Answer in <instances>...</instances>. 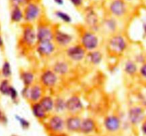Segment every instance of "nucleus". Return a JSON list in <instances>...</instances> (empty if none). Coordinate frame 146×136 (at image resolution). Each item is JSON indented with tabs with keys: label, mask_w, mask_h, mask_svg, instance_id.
<instances>
[{
	"label": "nucleus",
	"mask_w": 146,
	"mask_h": 136,
	"mask_svg": "<svg viewBox=\"0 0 146 136\" xmlns=\"http://www.w3.org/2000/svg\"><path fill=\"white\" fill-rule=\"evenodd\" d=\"M34 50L39 58L42 59H50L56 54L59 49L54 41H49L37 42Z\"/></svg>",
	"instance_id": "nucleus-12"
},
{
	"label": "nucleus",
	"mask_w": 146,
	"mask_h": 136,
	"mask_svg": "<svg viewBox=\"0 0 146 136\" xmlns=\"http://www.w3.org/2000/svg\"><path fill=\"white\" fill-rule=\"evenodd\" d=\"M54 96L47 94H46L39 101L40 104L48 113H51L54 111Z\"/></svg>",
	"instance_id": "nucleus-25"
},
{
	"label": "nucleus",
	"mask_w": 146,
	"mask_h": 136,
	"mask_svg": "<svg viewBox=\"0 0 146 136\" xmlns=\"http://www.w3.org/2000/svg\"><path fill=\"white\" fill-rule=\"evenodd\" d=\"M54 112L61 114L66 112V98L61 95H56L54 96Z\"/></svg>",
	"instance_id": "nucleus-26"
},
{
	"label": "nucleus",
	"mask_w": 146,
	"mask_h": 136,
	"mask_svg": "<svg viewBox=\"0 0 146 136\" xmlns=\"http://www.w3.org/2000/svg\"><path fill=\"white\" fill-rule=\"evenodd\" d=\"M142 28L143 31V35L146 37V22H145V21L142 23Z\"/></svg>",
	"instance_id": "nucleus-41"
},
{
	"label": "nucleus",
	"mask_w": 146,
	"mask_h": 136,
	"mask_svg": "<svg viewBox=\"0 0 146 136\" xmlns=\"http://www.w3.org/2000/svg\"><path fill=\"white\" fill-rule=\"evenodd\" d=\"M24 22L34 24L42 19L43 10L38 2L31 1L24 7Z\"/></svg>",
	"instance_id": "nucleus-6"
},
{
	"label": "nucleus",
	"mask_w": 146,
	"mask_h": 136,
	"mask_svg": "<svg viewBox=\"0 0 146 136\" xmlns=\"http://www.w3.org/2000/svg\"><path fill=\"white\" fill-rule=\"evenodd\" d=\"M53 1L58 6H63L64 4V0H53Z\"/></svg>",
	"instance_id": "nucleus-39"
},
{
	"label": "nucleus",
	"mask_w": 146,
	"mask_h": 136,
	"mask_svg": "<svg viewBox=\"0 0 146 136\" xmlns=\"http://www.w3.org/2000/svg\"><path fill=\"white\" fill-rule=\"evenodd\" d=\"M20 41L21 46H23L24 48L29 50L34 49L38 42L36 27L34 24H27V23L23 24Z\"/></svg>",
	"instance_id": "nucleus-5"
},
{
	"label": "nucleus",
	"mask_w": 146,
	"mask_h": 136,
	"mask_svg": "<svg viewBox=\"0 0 146 136\" xmlns=\"http://www.w3.org/2000/svg\"><path fill=\"white\" fill-rule=\"evenodd\" d=\"M56 24H52L49 21L41 19L36 24V31L38 42L54 41V29Z\"/></svg>",
	"instance_id": "nucleus-10"
},
{
	"label": "nucleus",
	"mask_w": 146,
	"mask_h": 136,
	"mask_svg": "<svg viewBox=\"0 0 146 136\" xmlns=\"http://www.w3.org/2000/svg\"><path fill=\"white\" fill-rule=\"evenodd\" d=\"M8 96L10 97V98H11V101H12L13 102H16V101H18L19 93L18 91H17V90L16 89L14 86H11V88H10Z\"/></svg>",
	"instance_id": "nucleus-33"
},
{
	"label": "nucleus",
	"mask_w": 146,
	"mask_h": 136,
	"mask_svg": "<svg viewBox=\"0 0 146 136\" xmlns=\"http://www.w3.org/2000/svg\"><path fill=\"white\" fill-rule=\"evenodd\" d=\"M139 66H140L135 62L133 58H128L125 60L123 64V71L128 78H135L138 77Z\"/></svg>",
	"instance_id": "nucleus-18"
},
{
	"label": "nucleus",
	"mask_w": 146,
	"mask_h": 136,
	"mask_svg": "<svg viewBox=\"0 0 146 136\" xmlns=\"http://www.w3.org/2000/svg\"><path fill=\"white\" fill-rule=\"evenodd\" d=\"M19 78L24 86H31L37 81L35 72L30 69L20 70Z\"/></svg>",
	"instance_id": "nucleus-22"
},
{
	"label": "nucleus",
	"mask_w": 146,
	"mask_h": 136,
	"mask_svg": "<svg viewBox=\"0 0 146 136\" xmlns=\"http://www.w3.org/2000/svg\"><path fill=\"white\" fill-rule=\"evenodd\" d=\"M50 68L60 77L65 78L71 71V63L69 62L65 57L64 58L57 59L51 64Z\"/></svg>",
	"instance_id": "nucleus-16"
},
{
	"label": "nucleus",
	"mask_w": 146,
	"mask_h": 136,
	"mask_svg": "<svg viewBox=\"0 0 146 136\" xmlns=\"http://www.w3.org/2000/svg\"><path fill=\"white\" fill-rule=\"evenodd\" d=\"M141 131L143 135L146 136V118L141 123Z\"/></svg>",
	"instance_id": "nucleus-38"
},
{
	"label": "nucleus",
	"mask_w": 146,
	"mask_h": 136,
	"mask_svg": "<svg viewBox=\"0 0 146 136\" xmlns=\"http://www.w3.org/2000/svg\"><path fill=\"white\" fill-rule=\"evenodd\" d=\"M68 1L75 8L77 9L81 8L84 3V0H68Z\"/></svg>",
	"instance_id": "nucleus-36"
},
{
	"label": "nucleus",
	"mask_w": 146,
	"mask_h": 136,
	"mask_svg": "<svg viewBox=\"0 0 146 136\" xmlns=\"http://www.w3.org/2000/svg\"><path fill=\"white\" fill-rule=\"evenodd\" d=\"M46 127L47 130L52 133L58 134L66 129L65 119L60 114H54L48 116Z\"/></svg>",
	"instance_id": "nucleus-14"
},
{
	"label": "nucleus",
	"mask_w": 146,
	"mask_h": 136,
	"mask_svg": "<svg viewBox=\"0 0 146 136\" xmlns=\"http://www.w3.org/2000/svg\"><path fill=\"white\" fill-rule=\"evenodd\" d=\"M135 9L124 0H110L107 6V14L127 22L133 15V11Z\"/></svg>",
	"instance_id": "nucleus-2"
},
{
	"label": "nucleus",
	"mask_w": 146,
	"mask_h": 136,
	"mask_svg": "<svg viewBox=\"0 0 146 136\" xmlns=\"http://www.w3.org/2000/svg\"><path fill=\"white\" fill-rule=\"evenodd\" d=\"M82 118L79 115H70L65 119L66 129L71 133L79 132Z\"/></svg>",
	"instance_id": "nucleus-21"
},
{
	"label": "nucleus",
	"mask_w": 146,
	"mask_h": 136,
	"mask_svg": "<svg viewBox=\"0 0 146 136\" xmlns=\"http://www.w3.org/2000/svg\"><path fill=\"white\" fill-rule=\"evenodd\" d=\"M13 136H17V135H13Z\"/></svg>",
	"instance_id": "nucleus-44"
},
{
	"label": "nucleus",
	"mask_w": 146,
	"mask_h": 136,
	"mask_svg": "<svg viewBox=\"0 0 146 136\" xmlns=\"http://www.w3.org/2000/svg\"><path fill=\"white\" fill-rule=\"evenodd\" d=\"M146 118L145 108L142 104H135L129 107L128 111V119L133 125L141 123Z\"/></svg>",
	"instance_id": "nucleus-13"
},
{
	"label": "nucleus",
	"mask_w": 146,
	"mask_h": 136,
	"mask_svg": "<svg viewBox=\"0 0 146 136\" xmlns=\"http://www.w3.org/2000/svg\"><path fill=\"white\" fill-rule=\"evenodd\" d=\"M29 94V86H24L21 91V96L23 98L28 101Z\"/></svg>",
	"instance_id": "nucleus-35"
},
{
	"label": "nucleus",
	"mask_w": 146,
	"mask_h": 136,
	"mask_svg": "<svg viewBox=\"0 0 146 136\" xmlns=\"http://www.w3.org/2000/svg\"><path fill=\"white\" fill-rule=\"evenodd\" d=\"M73 33L66 31L56 25L54 29V41L59 50H64L71 44L77 42Z\"/></svg>",
	"instance_id": "nucleus-8"
},
{
	"label": "nucleus",
	"mask_w": 146,
	"mask_h": 136,
	"mask_svg": "<svg viewBox=\"0 0 146 136\" xmlns=\"http://www.w3.org/2000/svg\"><path fill=\"white\" fill-rule=\"evenodd\" d=\"M11 84L8 78H4L0 82V94L4 96H8L9 93L10 88H11Z\"/></svg>",
	"instance_id": "nucleus-30"
},
{
	"label": "nucleus",
	"mask_w": 146,
	"mask_h": 136,
	"mask_svg": "<svg viewBox=\"0 0 146 136\" xmlns=\"http://www.w3.org/2000/svg\"><path fill=\"white\" fill-rule=\"evenodd\" d=\"M101 37L98 33L93 31L84 27L78 31V42L87 51L101 48Z\"/></svg>",
	"instance_id": "nucleus-3"
},
{
	"label": "nucleus",
	"mask_w": 146,
	"mask_h": 136,
	"mask_svg": "<svg viewBox=\"0 0 146 136\" xmlns=\"http://www.w3.org/2000/svg\"><path fill=\"white\" fill-rule=\"evenodd\" d=\"M10 18L14 23H20L24 21V11L21 9V7H12Z\"/></svg>",
	"instance_id": "nucleus-27"
},
{
	"label": "nucleus",
	"mask_w": 146,
	"mask_h": 136,
	"mask_svg": "<svg viewBox=\"0 0 146 136\" xmlns=\"http://www.w3.org/2000/svg\"><path fill=\"white\" fill-rule=\"evenodd\" d=\"M102 19L103 17L102 18L100 17L98 12L96 11L94 7H87L84 10V24H85L84 27L100 34H101Z\"/></svg>",
	"instance_id": "nucleus-9"
},
{
	"label": "nucleus",
	"mask_w": 146,
	"mask_h": 136,
	"mask_svg": "<svg viewBox=\"0 0 146 136\" xmlns=\"http://www.w3.org/2000/svg\"><path fill=\"white\" fill-rule=\"evenodd\" d=\"M64 56L71 64H79L85 61L87 51L77 41L63 50Z\"/></svg>",
	"instance_id": "nucleus-7"
},
{
	"label": "nucleus",
	"mask_w": 146,
	"mask_h": 136,
	"mask_svg": "<svg viewBox=\"0 0 146 136\" xmlns=\"http://www.w3.org/2000/svg\"><path fill=\"white\" fill-rule=\"evenodd\" d=\"M31 0H10L12 7H24Z\"/></svg>",
	"instance_id": "nucleus-34"
},
{
	"label": "nucleus",
	"mask_w": 146,
	"mask_h": 136,
	"mask_svg": "<svg viewBox=\"0 0 146 136\" xmlns=\"http://www.w3.org/2000/svg\"><path fill=\"white\" fill-rule=\"evenodd\" d=\"M60 78H61L49 67L44 68L41 71L37 81L45 88L46 91H47L56 88Z\"/></svg>",
	"instance_id": "nucleus-11"
},
{
	"label": "nucleus",
	"mask_w": 146,
	"mask_h": 136,
	"mask_svg": "<svg viewBox=\"0 0 146 136\" xmlns=\"http://www.w3.org/2000/svg\"><path fill=\"white\" fill-rule=\"evenodd\" d=\"M1 75L4 78H9L12 75L11 66L8 61H5L1 66Z\"/></svg>",
	"instance_id": "nucleus-29"
},
{
	"label": "nucleus",
	"mask_w": 146,
	"mask_h": 136,
	"mask_svg": "<svg viewBox=\"0 0 146 136\" xmlns=\"http://www.w3.org/2000/svg\"><path fill=\"white\" fill-rule=\"evenodd\" d=\"M104 125L108 132L116 133L121 127V120L118 115H109L104 119Z\"/></svg>",
	"instance_id": "nucleus-20"
},
{
	"label": "nucleus",
	"mask_w": 146,
	"mask_h": 136,
	"mask_svg": "<svg viewBox=\"0 0 146 136\" xmlns=\"http://www.w3.org/2000/svg\"><path fill=\"white\" fill-rule=\"evenodd\" d=\"M0 31H1V25H0Z\"/></svg>",
	"instance_id": "nucleus-43"
},
{
	"label": "nucleus",
	"mask_w": 146,
	"mask_h": 136,
	"mask_svg": "<svg viewBox=\"0 0 146 136\" xmlns=\"http://www.w3.org/2000/svg\"><path fill=\"white\" fill-rule=\"evenodd\" d=\"M138 78L142 81L143 84L146 85V61L140 65Z\"/></svg>",
	"instance_id": "nucleus-31"
},
{
	"label": "nucleus",
	"mask_w": 146,
	"mask_h": 136,
	"mask_svg": "<svg viewBox=\"0 0 146 136\" xmlns=\"http://www.w3.org/2000/svg\"><path fill=\"white\" fill-rule=\"evenodd\" d=\"M3 46H4V41L1 36L0 35V48H3Z\"/></svg>",
	"instance_id": "nucleus-42"
},
{
	"label": "nucleus",
	"mask_w": 146,
	"mask_h": 136,
	"mask_svg": "<svg viewBox=\"0 0 146 136\" xmlns=\"http://www.w3.org/2000/svg\"><path fill=\"white\" fill-rule=\"evenodd\" d=\"M96 123L93 118H84V119H82L79 132L82 134H84V135H88V134L92 133L96 131Z\"/></svg>",
	"instance_id": "nucleus-23"
},
{
	"label": "nucleus",
	"mask_w": 146,
	"mask_h": 136,
	"mask_svg": "<svg viewBox=\"0 0 146 136\" xmlns=\"http://www.w3.org/2000/svg\"><path fill=\"white\" fill-rule=\"evenodd\" d=\"M54 14L56 18H57L60 21H62L64 24H71L72 23L73 19L71 16L69 14H68V13L65 12L64 11H62V10H56V11H54Z\"/></svg>",
	"instance_id": "nucleus-28"
},
{
	"label": "nucleus",
	"mask_w": 146,
	"mask_h": 136,
	"mask_svg": "<svg viewBox=\"0 0 146 136\" xmlns=\"http://www.w3.org/2000/svg\"><path fill=\"white\" fill-rule=\"evenodd\" d=\"M123 26H125L124 21L107 14L103 17L101 21V35L106 38L112 34L125 32V29Z\"/></svg>",
	"instance_id": "nucleus-4"
},
{
	"label": "nucleus",
	"mask_w": 146,
	"mask_h": 136,
	"mask_svg": "<svg viewBox=\"0 0 146 136\" xmlns=\"http://www.w3.org/2000/svg\"><path fill=\"white\" fill-rule=\"evenodd\" d=\"M104 54L101 48L94 50V51H87L86 57L85 61L92 67H96L101 65L104 61Z\"/></svg>",
	"instance_id": "nucleus-19"
},
{
	"label": "nucleus",
	"mask_w": 146,
	"mask_h": 136,
	"mask_svg": "<svg viewBox=\"0 0 146 136\" xmlns=\"http://www.w3.org/2000/svg\"><path fill=\"white\" fill-rule=\"evenodd\" d=\"M46 94V89L38 81L29 86V94L28 101L30 103L39 102L41 98Z\"/></svg>",
	"instance_id": "nucleus-17"
},
{
	"label": "nucleus",
	"mask_w": 146,
	"mask_h": 136,
	"mask_svg": "<svg viewBox=\"0 0 146 136\" xmlns=\"http://www.w3.org/2000/svg\"><path fill=\"white\" fill-rule=\"evenodd\" d=\"M130 47V40L125 32L112 34L106 38V49L111 57H121Z\"/></svg>",
	"instance_id": "nucleus-1"
},
{
	"label": "nucleus",
	"mask_w": 146,
	"mask_h": 136,
	"mask_svg": "<svg viewBox=\"0 0 146 136\" xmlns=\"http://www.w3.org/2000/svg\"><path fill=\"white\" fill-rule=\"evenodd\" d=\"M0 121H4V122H5V121H7V118H6L5 115H4V113H3L1 111H0Z\"/></svg>",
	"instance_id": "nucleus-40"
},
{
	"label": "nucleus",
	"mask_w": 146,
	"mask_h": 136,
	"mask_svg": "<svg viewBox=\"0 0 146 136\" xmlns=\"http://www.w3.org/2000/svg\"><path fill=\"white\" fill-rule=\"evenodd\" d=\"M124 1L135 8H136L141 4V0H124Z\"/></svg>",
	"instance_id": "nucleus-37"
},
{
	"label": "nucleus",
	"mask_w": 146,
	"mask_h": 136,
	"mask_svg": "<svg viewBox=\"0 0 146 136\" xmlns=\"http://www.w3.org/2000/svg\"><path fill=\"white\" fill-rule=\"evenodd\" d=\"M15 118L18 121V122L19 123L20 125H21V127L23 129L27 130L30 127V123L24 118L19 116V115H16Z\"/></svg>",
	"instance_id": "nucleus-32"
},
{
	"label": "nucleus",
	"mask_w": 146,
	"mask_h": 136,
	"mask_svg": "<svg viewBox=\"0 0 146 136\" xmlns=\"http://www.w3.org/2000/svg\"><path fill=\"white\" fill-rule=\"evenodd\" d=\"M31 104V110L32 114L38 121H45L48 118V113L44 110L39 102L32 103Z\"/></svg>",
	"instance_id": "nucleus-24"
},
{
	"label": "nucleus",
	"mask_w": 146,
	"mask_h": 136,
	"mask_svg": "<svg viewBox=\"0 0 146 136\" xmlns=\"http://www.w3.org/2000/svg\"><path fill=\"white\" fill-rule=\"evenodd\" d=\"M84 111V104L78 94H72L66 98V112L70 115H80Z\"/></svg>",
	"instance_id": "nucleus-15"
}]
</instances>
